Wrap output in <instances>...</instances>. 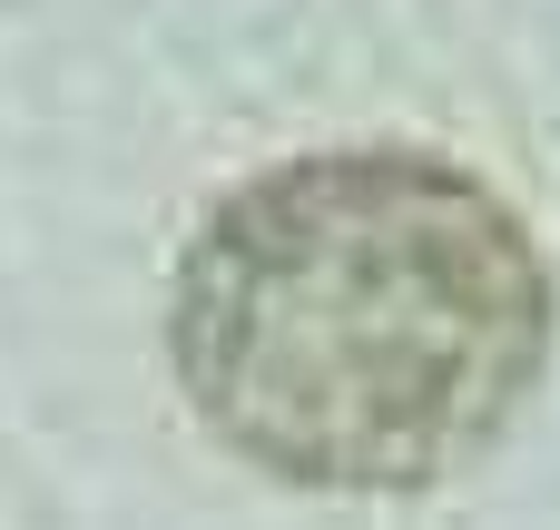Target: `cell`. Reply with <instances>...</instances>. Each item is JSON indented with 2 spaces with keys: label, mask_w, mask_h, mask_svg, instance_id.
<instances>
[{
  "label": "cell",
  "mask_w": 560,
  "mask_h": 530,
  "mask_svg": "<svg viewBox=\"0 0 560 530\" xmlns=\"http://www.w3.org/2000/svg\"><path fill=\"white\" fill-rule=\"evenodd\" d=\"M551 354L532 226L423 148L246 177L177 266L167 364L197 423L295 492H423L482 462Z\"/></svg>",
  "instance_id": "obj_1"
}]
</instances>
